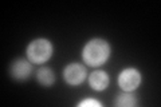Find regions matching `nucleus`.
I'll use <instances>...</instances> for the list:
<instances>
[{
    "label": "nucleus",
    "mask_w": 161,
    "mask_h": 107,
    "mask_svg": "<svg viewBox=\"0 0 161 107\" xmlns=\"http://www.w3.org/2000/svg\"><path fill=\"white\" fill-rule=\"evenodd\" d=\"M31 71H32V66L26 59H18L16 62H14L11 66L12 78L18 79V80H23V79L28 78Z\"/></svg>",
    "instance_id": "nucleus-5"
},
{
    "label": "nucleus",
    "mask_w": 161,
    "mask_h": 107,
    "mask_svg": "<svg viewBox=\"0 0 161 107\" xmlns=\"http://www.w3.org/2000/svg\"><path fill=\"white\" fill-rule=\"evenodd\" d=\"M79 107H90V106H93V107H99L101 103L98 100H95V99H85L82 102H79L78 103Z\"/></svg>",
    "instance_id": "nucleus-9"
},
{
    "label": "nucleus",
    "mask_w": 161,
    "mask_h": 107,
    "mask_svg": "<svg viewBox=\"0 0 161 107\" xmlns=\"http://www.w3.org/2000/svg\"><path fill=\"white\" fill-rule=\"evenodd\" d=\"M36 78H38V82L42 86H46V87H50V86L55 82L54 72L50 68H47V67L39 68L38 74H36Z\"/></svg>",
    "instance_id": "nucleus-7"
},
{
    "label": "nucleus",
    "mask_w": 161,
    "mask_h": 107,
    "mask_svg": "<svg viewBox=\"0 0 161 107\" xmlns=\"http://www.w3.org/2000/svg\"><path fill=\"white\" fill-rule=\"evenodd\" d=\"M53 54V45L46 39H35L27 47V56L32 63H44Z\"/></svg>",
    "instance_id": "nucleus-2"
},
{
    "label": "nucleus",
    "mask_w": 161,
    "mask_h": 107,
    "mask_svg": "<svg viewBox=\"0 0 161 107\" xmlns=\"http://www.w3.org/2000/svg\"><path fill=\"white\" fill-rule=\"evenodd\" d=\"M110 55V45L106 40L102 39H93L83 47L82 56L83 60L89 66L97 67L103 64Z\"/></svg>",
    "instance_id": "nucleus-1"
},
{
    "label": "nucleus",
    "mask_w": 161,
    "mask_h": 107,
    "mask_svg": "<svg viewBox=\"0 0 161 107\" xmlns=\"http://www.w3.org/2000/svg\"><path fill=\"white\" fill-rule=\"evenodd\" d=\"M141 83V75L136 68H126L118 76V84L124 91H133Z\"/></svg>",
    "instance_id": "nucleus-3"
},
{
    "label": "nucleus",
    "mask_w": 161,
    "mask_h": 107,
    "mask_svg": "<svg viewBox=\"0 0 161 107\" xmlns=\"http://www.w3.org/2000/svg\"><path fill=\"white\" fill-rule=\"evenodd\" d=\"M137 104V100L130 94H119L114 100V106L117 107H133Z\"/></svg>",
    "instance_id": "nucleus-8"
},
{
    "label": "nucleus",
    "mask_w": 161,
    "mask_h": 107,
    "mask_svg": "<svg viewBox=\"0 0 161 107\" xmlns=\"http://www.w3.org/2000/svg\"><path fill=\"white\" fill-rule=\"evenodd\" d=\"M63 76H64V80L69 84L77 86L79 83H82L85 78H86V68L78 63H71L64 68Z\"/></svg>",
    "instance_id": "nucleus-4"
},
{
    "label": "nucleus",
    "mask_w": 161,
    "mask_h": 107,
    "mask_svg": "<svg viewBox=\"0 0 161 107\" xmlns=\"http://www.w3.org/2000/svg\"><path fill=\"white\" fill-rule=\"evenodd\" d=\"M89 83L92 86V88L97 91H102L109 86V76L105 71H94L89 78Z\"/></svg>",
    "instance_id": "nucleus-6"
}]
</instances>
